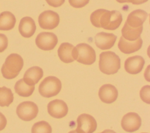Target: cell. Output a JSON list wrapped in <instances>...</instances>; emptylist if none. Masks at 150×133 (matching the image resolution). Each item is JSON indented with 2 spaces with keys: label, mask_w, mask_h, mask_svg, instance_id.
I'll return each mask as SVG.
<instances>
[{
  "label": "cell",
  "mask_w": 150,
  "mask_h": 133,
  "mask_svg": "<svg viewBox=\"0 0 150 133\" xmlns=\"http://www.w3.org/2000/svg\"><path fill=\"white\" fill-rule=\"evenodd\" d=\"M90 21L96 27L114 30L120 26L122 17L119 11H109L104 9H99L91 14Z\"/></svg>",
  "instance_id": "6da1fadb"
},
{
  "label": "cell",
  "mask_w": 150,
  "mask_h": 133,
  "mask_svg": "<svg viewBox=\"0 0 150 133\" xmlns=\"http://www.w3.org/2000/svg\"><path fill=\"white\" fill-rule=\"evenodd\" d=\"M121 66L120 57L112 51H105L100 54L99 69L104 74H116Z\"/></svg>",
  "instance_id": "7a4b0ae2"
},
{
  "label": "cell",
  "mask_w": 150,
  "mask_h": 133,
  "mask_svg": "<svg viewBox=\"0 0 150 133\" xmlns=\"http://www.w3.org/2000/svg\"><path fill=\"white\" fill-rule=\"evenodd\" d=\"M23 66V60L18 54H11L5 60L1 68L3 76L8 79L16 77Z\"/></svg>",
  "instance_id": "3957f363"
},
{
  "label": "cell",
  "mask_w": 150,
  "mask_h": 133,
  "mask_svg": "<svg viewBox=\"0 0 150 133\" xmlns=\"http://www.w3.org/2000/svg\"><path fill=\"white\" fill-rule=\"evenodd\" d=\"M74 60L84 65H91L96 59V52L93 48L86 43H80L73 50Z\"/></svg>",
  "instance_id": "277c9868"
},
{
  "label": "cell",
  "mask_w": 150,
  "mask_h": 133,
  "mask_svg": "<svg viewBox=\"0 0 150 133\" xmlns=\"http://www.w3.org/2000/svg\"><path fill=\"white\" fill-rule=\"evenodd\" d=\"M62 83L60 79L53 76L45 78L39 86V92L45 97L56 96L61 90Z\"/></svg>",
  "instance_id": "5b68a950"
},
{
  "label": "cell",
  "mask_w": 150,
  "mask_h": 133,
  "mask_svg": "<svg viewBox=\"0 0 150 133\" xmlns=\"http://www.w3.org/2000/svg\"><path fill=\"white\" fill-rule=\"evenodd\" d=\"M16 114L23 121H28L34 119L38 115V106L33 102L26 101L21 103L16 108Z\"/></svg>",
  "instance_id": "8992f818"
},
{
  "label": "cell",
  "mask_w": 150,
  "mask_h": 133,
  "mask_svg": "<svg viewBox=\"0 0 150 133\" xmlns=\"http://www.w3.org/2000/svg\"><path fill=\"white\" fill-rule=\"evenodd\" d=\"M77 133H93L97 128L95 118L88 114H81L77 118Z\"/></svg>",
  "instance_id": "52a82bcc"
},
{
  "label": "cell",
  "mask_w": 150,
  "mask_h": 133,
  "mask_svg": "<svg viewBox=\"0 0 150 133\" xmlns=\"http://www.w3.org/2000/svg\"><path fill=\"white\" fill-rule=\"evenodd\" d=\"M58 39L55 34L52 32H42L36 37L35 43L38 48L42 50H53L57 44Z\"/></svg>",
  "instance_id": "ba28073f"
},
{
  "label": "cell",
  "mask_w": 150,
  "mask_h": 133,
  "mask_svg": "<svg viewBox=\"0 0 150 133\" xmlns=\"http://www.w3.org/2000/svg\"><path fill=\"white\" fill-rule=\"evenodd\" d=\"M60 21V18L56 12L48 10L40 14L38 22L40 27L43 29L52 30L56 27Z\"/></svg>",
  "instance_id": "9c48e42d"
},
{
  "label": "cell",
  "mask_w": 150,
  "mask_h": 133,
  "mask_svg": "<svg viewBox=\"0 0 150 133\" xmlns=\"http://www.w3.org/2000/svg\"><path fill=\"white\" fill-rule=\"evenodd\" d=\"M121 124L124 131L128 132H133L140 128L141 119L137 113L129 112L123 116Z\"/></svg>",
  "instance_id": "30bf717a"
},
{
  "label": "cell",
  "mask_w": 150,
  "mask_h": 133,
  "mask_svg": "<svg viewBox=\"0 0 150 133\" xmlns=\"http://www.w3.org/2000/svg\"><path fill=\"white\" fill-rule=\"evenodd\" d=\"M47 111L52 117L56 118H61L65 117L67 114L68 107L63 100L55 99L48 103Z\"/></svg>",
  "instance_id": "8fae6325"
},
{
  "label": "cell",
  "mask_w": 150,
  "mask_h": 133,
  "mask_svg": "<svg viewBox=\"0 0 150 133\" xmlns=\"http://www.w3.org/2000/svg\"><path fill=\"white\" fill-rule=\"evenodd\" d=\"M117 36L112 33L100 32L97 33L95 37V44L101 50L110 49L114 45Z\"/></svg>",
  "instance_id": "7c38bea8"
},
{
  "label": "cell",
  "mask_w": 150,
  "mask_h": 133,
  "mask_svg": "<svg viewBox=\"0 0 150 133\" xmlns=\"http://www.w3.org/2000/svg\"><path fill=\"white\" fill-rule=\"evenodd\" d=\"M98 96L103 102L110 104L117 100L118 91L112 85L105 84L100 87L98 91Z\"/></svg>",
  "instance_id": "4fadbf2b"
},
{
  "label": "cell",
  "mask_w": 150,
  "mask_h": 133,
  "mask_svg": "<svg viewBox=\"0 0 150 133\" xmlns=\"http://www.w3.org/2000/svg\"><path fill=\"white\" fill-rule=\"evenodd\" d=\"M145 60L140 55H135L128 58L124 64V68L127 72L130 74L139 73L144 65Z\"/></svg>",
  "instance_id": "5bb4252c"
},
{
  "label": "cell",
  "mask_w": 150,
  "mask_h": 133,
  "mask_svg": "<svg viewBox=\"0 0 150 133\" xmlns=\"http://www.w3.org/2000/svg\"><path fill=\"white\" fill-rule=\"evenodd\" d=\"M142 46V40L139 37L135 41H128L122 36L120 37L118 43L120 50L124 54H131L138 51Z\"/></svg>",
  "instance_id": "9a60e30c"
},
{
  "label": "cell",
  "mask_w": 150,
  "mask_h": 133,
  "mask_svg": "<svg viewBox=\"0 0 150 133\" xmlns=\"http://www.w3.org/2000/svg\"><path fill=\"white\" fill-rule=\"evenodd\" d=\"M148 15L147 12L144 10H135L128 15L125 23L128 26L132 28L139 27L142 26Z\"/></svg>",
  "instance_id": "2e32d148"
},
{
  "label": "cell",
  "mask_w": 150,
  "mask_h": 133,
  "mask_svg": "<svg viewBox=\"0 0 150 133\" xmlns=\"http://www.w3.org/2000/svg\"><path fill=\"white\" fill-rule=\"evenodd\" d=\"M36 26L35 21L30 17H24L21 19L19 24V32L24 37L29 38L33 35Z\"/></svg>",
  "instance_id": "e0dca14e"
},
{
  "label": "cell",
  "mask_w": 150,
  "mask_h": 133,
  "mask_svg": "<svg viewBox=\"0 0 150 133\" xmlns=\"http://www.w3.org/2000/svg\"><path fill=\"white\" fill-rule=\"evenodd\" d=\"M43 75L42 69L39 66H35L29 68L24 74L23 80L28 85L35 86Z\"/></svg>",
  "instance_id": "ac0fdd59"
},
{
  "label": "cell",
  "mask_w": 150,
  "mask_h": 133,
  "mask_svg": "<svg viewBox=\"0 0 150 133\" xmlns=\"http://www.w3.org/2000/svg\"><path fill=\"white\" fill-rule=\"evenodd\" d=\"M74 46L69 43H63L58 48V56L60 60L64 63H70L74 61L73 57Z\"/></svg>",
  "instance_id": "d6986e66"
},
{
  "label": "cell",
  "mask_w": 150,
  "mask_h": 133,
  "mask_svg": "<svg viewBox=\"0 0 150 133\" xmlns=\"http://www.w3.org/2000/svg\"><path fill=\"white\" fill-rule=\"evenodd\" d=\"M16 23V18L13 13L5 11L0 13V30H9L13 29Z\"/></svg>",
  "instance_id": "ffe728a7"
},
{
  "label": "cell",
  "mask_w": 150,
  "mask_h": 133,
  "mask_svg": "<svg viewBox=\"0 0 150 133\" xmlns=\"http://www.w3.org/2000/svg\"><path fill=\"white\" fill-rule=\"evenodd\" d=\"M143 30V26L138 28H132L128 26L125 23L122 28V36L128 41H135L140 37Z\"/></svg>",
  "instance_id": "44dd1931"
},
{
  "label": "cell",
  "mask_w": 150,
  "mask_h": 133,
  "mask_svg": "<svg viewBox=\"0 0 150 133\" xmlns=\"http://www.w3.org/2000/svg\"><path fill=\"white\" fill-rule=\"evenodd\" d=\"M14 88L15 92L18 95L22 97H28L33 93L35 90V86L27 85L23 79H21L16 82Z\"/></svg>",
  "instance_id": "7402d4cb"
},
{
  "label": "cell",
  "mask_w": 150,
  "mask_h": 133,
  "mask_svg": "<svg viewBox=\"0 0 150 133\" xmlns=\"http://www.w3.org/2000/svg\"><path fill=\"white\" fill-rule=\"evenodd\" d=\"M13 100L11 90L5 86L0 88V106H9Z\"/></svg>",
  "instance_id": "603a6c76"
},
{
  "label": "cell",
  "mask_w": 150,
  "mask_h": 133,
  "mask_svg": "<svg viewBox=\"0 0 150 133\" xmlns=\"http://www.w3.org/2000/svg\"><path fill=\"white\" fill-rule=\"evenodd\" d=\"M32 133H52L50 125L45 121H40L33 124L32 127Z\"/></svg>",
  "instance_id": "cb8c5ba5"
},
{
  "label": "cell",
  "mask_w": 150,
  "mask_h": 133,
  "mask_svg": "<svg viewBox=\"0 0 150 133\" xmlns=\"http://www.w3.org/2000/svg\"><path fill=\"white\" fill-rule=\"evenodd\" d=\"M149 92H150V86L145 85L141 88L139 92L140 97L142 99V100L148 104H149L150 103Z\"/></svg>",
  "instance_id": "d4e9b609"
},
{
  "label": "cell",
  "mask_w": 150,
  "mask_h": 133,
  "mask_svg": "<svg viewBox=\"0 0 150 133\" xmlns=\"http://www.w3.org/2000/svg\"><path fill=\"white\" fill-rule=\"evenodd\" d=\"M90 0H69L70 5L75 8H80L86 6Z\"/></svg>",
  "instance_id": "484cf974"
},
{
  "label": "cell",
  "mask_w": 150,
  "mask_h": 133,
  "mask_svg": "<svg viewBox=\"0 0 150 133\" xmlns=\"http://www.w3.org/2000/svg\"><path fill=\"white\" fill-rule=\"evenodd\" d=\"M8 44L7 37L5 34L0 33V52H3L7 48Z\"/></svg>",
  "instance_id": "4316f807"
},
{
  "label": "cell",
  "mask_w": 150,
  "mask_h": 133,
  "mask_svg": "<svg viewBox=\"0 0 150 133\" xmlns=\"http://www.w3.org/2000/svg\"><path fill=\"white\" fill-rule=\"evenodd\" d=\"M65 0H46L47 3L53 7L56 8L61 6L64 4Z\"/></svg>",
  "instance_id": "83f0119b"
},
{
  "label": "cell",
  "mask_w": 150,
  "mask_h": 133,
  "mask_svg": "<svg viewBox=\"0 0 150 133\" xmlns=\"http://www.w3.org/2000/svg\"><path fill=\"white\" fill-rule=\"evenodd\" d=\"M7 123L6 119L4 114L0 112V131H2L5 128Z\"/></svg>",
  "instance_id": "f1b7e54d"
},
{
  "label": "cell",
  "mask_w": 150,
  "mask_h": 133,
  "mask_svg": "<svg viewBox=\"0 0 150 133\" xmlns=\"http://www.w3.org/2000/svg\"><path fill=\"white\" fill-rule=\"evenodd\" d=\"M148 0H125V2H130L134 5H140L148 1Z\"/></svg>",
  "instance_id": "f546056e"
},
{
  "label": "cell",
  "mask_w": 150,
  "mask_h": 133,
  "mask_svg": "<svg viewBox=\"0 0 150 133\" xmlns=\"http://www.w3.org/2000/svg\"><path fill=\"white\" fill-rule=\"evenodd\" d=\"M100 133H116L114 131L111 130H105Z\"/></svg>",
  "instance_id": "4dcf8cb0"
},
{
  "label": "cell",
  "mask_w": 150,
  "mask_h": 133,
  "mask_svg": "<svg viewBox=\"0 0 150 133\" xmlns=\"http://www.w3.org/2000/svg\"><path fill=\"white\" fill-rule=\"evenodd\" d=\"M119 3H125V0H116Z\"/></svg>",
  "instance_id": "1f68e13d"
},
{
  "label": "cell",
  "mask_w": 150,
  "mask_h": 133,
  "mask_svg": "<svg viewBox=\"0 0 150 133\" xmlns=\"http://www.w3.org/2000/svg\"><path fill=\"white\" fill-rule=\"evenodd\" d=\"M69 133H77V131L75 130H72V131H70Z\"/></svg>",
  "instance_id": "d6a6232c"
},
{
  "label": "cell",
  "mask_w": 150,
  "mask_h": 133,
  "mask_svg": "<svg viewBox=\"0 0 150 133\" xmlns=\"http://www.w3.org/2000/svg\"><path fill=\"white\" fill-rule=\"evenodd\" d=\"M142 133H146V132H142Z\"/></svg>",
  "instance_id": "836d02e7"
}]
</instances>
